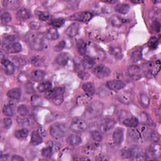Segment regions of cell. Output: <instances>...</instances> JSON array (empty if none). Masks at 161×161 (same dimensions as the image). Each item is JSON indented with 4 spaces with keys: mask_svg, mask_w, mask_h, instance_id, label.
<instances>
[{
    "mask_svg": "<svg viewBox=\"0 0 161 161\" xmlns=\"http://www.w3.org/2000/svg\"><path fill=\"white\" fill-rule=\"evenodd\" d=\"M27 42L30 47L34 51H40L45 47V43L43 35L38 33H31L27 37Z\"/></svg>",
    "mask_w": 161,
    "mask_h": 161,
    "instance_id": "1",
    "label": "cell"
},
{
    "mask_svg": "<svg viewBox=\"0 0 161 161\" xmlns=\"http://www.w3.org/2000/svg\"><path fill=\"white\" fill-rule=\"evenodd\" d=\"M103 104L100 101H94L91 103L85 111L87 119H94L99 117L103 110Z\"/></svg>",
    "mask_w": 161,
    "mask_h": 161,
    "instance_id": "2",
    "label": "cell"
},
{
    "mask_svg": "<svg viewBox=\"0 0 161 161\" xmlns=\"http://www.w3.org/2000/svg\"><path fill=\"white\" fill-rule=\"evenodd\" d=\"M64 89L62 87H57L47 92V96L52 100L53 103L56 106L60 105L64 101Z\"/></svg>",
    "mask_w": 161,
    "mask_h": 161,
    "instance_id": "3",
    "label": "cell"
},
{
    "mask_svg": "<svg viewBox=\"0 0 161 161\" xmlns=\"http://www.w3.org/2000/svg\"><path fill=\"white\" fill-rule=\"evenodd\" d=\"M67 133L66 127L63 123H56L50 127V133L54 139H60Z\"/></svg>",
    "mask_w": 161,
    "mask_h": 161,
    "instance_id": "4",
    "label": "cell"
},
{
    "mask_svg": "<svg viewBox=\"0 0 161 161\" xmlns=\"http://www.w3.org/2000/svg\"><path fill=\"white\" fill-rule=\"evenodd\" d=\"M88 125L85 120L81 119H74L71 124V130L76 133H81L85 131Z\"/></svg>",
    "mask_w": 161,
    "mask_h": 161,
    "instance_id": "5",
    "label": "cell"
},
{
    "mask_svg": "<svg viewBox=\"0 0 161 161\" xmlns=\"http://www.w3.org/2000/svg\"><path fill=\"white\" fill-rule=\"evenodd\" d=\"M93 72L94 74L98 78L103 79L108 76L111 73L110 69L105 65L100 64L95 67Z\"/></svg>",
    "mask_w": 161,
    "mask_h": 161,
    "instance_id": "6",
    "label": "cell"
},
{
    "mask_svg": "<svg viewBox=\"0 0 161 161\" xmlns=\"http://www.w3.org/2000/svg\"><path fill=\"white\" fill-rule=\"evenodd\" d=\"M93 17V13L89 11H81L71 16V18L73 20L80 22H87L91 20Z\"/></svg>",
    "mask_w": 161,
    "mask_h": 161,
    "instance_id": "7",
    "label": "cell"
},
{
    "mask_svg": "<svg viewBox=\"0 0 161 161\" xmlns=\"http://www.w3.org/2000/svg\"><path fill=\"white\" fill-rule=\"evenodd\" d=\"M128 74L129 77L133 81H137L142 77V69L138 65H131L128 69Z\"/></svg>",
    "mask_w": 161,
    "mask_h": 161,
    "instance_id": "8",
    "label": "cell"
},
{
    "mask_svg": "<svg viewBox=\"0 0 161 161\" xmlns=\"http://www.w3.org/2000/svg\"><path fill=\"white\" fill-rule=\"evenodd\" d=\"M116 122L110 119H103L100 125V130L103 132H108L112 130L114 127L115 126Z\"/></svg>",
    "mask_w": 161,
    "mask_h": 161,
    "instance_id": "9",
    "label": "cell"
},
{
    "mask_svg": "<svg viewBox=\"0 0 161 161\" xmlns=\"http://www.w3.org/2000/svg\"><path fill=\"white\" fill-rule=\"evenodd\" d=\"M106 86L112 91H117L124 88L125 84L121 80H112L106 83Z\"/></svg>",
    "mask_w": 161,
    "mask_h": 161,
    "instance_id": "10",
    "label": "cell"
},
{
    "mask_svg": "<svg viewBox=\"0 0 161 161\" xmlns=\"http://www.w3.org/2000/svg\"><path fill=\"white\" fill-rule=\"evenodd\" d=\"M2 65L4 72L7 75H12L15 71L14 64L8 59H4L2 60Z\"/></svg>",
    "mask_w": 161,
    "mask_h": 161,
    "instance_id": "11",
    "label": "cell"
},
{
    "mask_svg": "<svg viewBox=\"0 0 161 161\" xmlns=\"http://www.w3.org/2000/svg\"><path fill=\"white\" fill-rule=\"evenodd\" d=\"M113 139L117 145H120L123 141V130L122 128H117L113 134Z\"/></svg>",
    "mask_w": 161,
    "mask_h": 161,
    "instance_id": "12",
    "label": "cell"
},
{
    "mask_svg": "<svg viewBox=\"0 0 161 161\" xmlns=\"http://www.w3.org/2000/svg\"><path fill=\"white\" fill-rule=\"evenodd\" d=\"M79 31V25L77 23L72 24L65 30L66 35L69 37H74L76 36Z\"/></svg>",
    "mask_w": 161,
    "mask_h": 161,
    "instance_id": "13",
    "label": "cell"
},
{
    "mask_svg": "<svg viewBox=\"0 0 161 161\" xmlns=\"http://www.w3.org/2000/svg\"><path fill=\"white\" fill-rule=\"evenodd\" d=\"M16 18L21 21H25L31 18L32 14L31 12L26 8L20 9L16 14Z\"/></svg>",
    "mask_w": 161,
    "mask_h": 161,
    "instance_id": "14",
    "label": "cell"
},
{
    "mask_svg": "<svg viewBox=\"0 0 161 161\" xmlns=\"http://www.w3.org/2000/svg\"><path fill=\"white\" fill-rule=\"evenodd\" d=\"M66 141L67 143L69 145L75 147L79 145L81 143L82 139L79 135L76 134H71L67 136L66 139Z\"/></svg>",
    "mask_w": 161,
    "mask_h": 161,
    "instance_id": "15",
    "label": "cell"
},
{
    "mask_svg": "<svg viewBox=\"0 0 161 161\" xmlns=\"http://www.w3.org/2000/svg\"><path fill=\"white\" fill-rule=\"evenodd\" d=\"M6 51L10 54L19 53L22 51V46L18 42H14L7 46Z\"/></svg>",
    "mask_w": 161,
    "mask_h": 161,
    "instance_id": "16",
    "label": "cell"
},
{
    "mask_svg": "<svg viewBox=\"0 0 161 161\" xmlns=\"http://www.w3.org/2000/svg\"><path fill=\"white\" fill-rule=\"evenodd\" d=\"M128 135L130 140L135 142H139L142 139L140 132L135 128H131L128 130Z\"/></svg>",
    "mask_w": 161,
    "mask_h": 161,
    "instance_id": "17",
    "label": "cell"
},
{
    "mask_svg": "<svg viewBox=\"0 0 161 161\" xmlns=\"http://www.w3.org/2000/svg\"><path fill=\"white\" fill-rule=\"evenodd\" d=\"M122 122L123 125L131 128H135L138 127V125L139 124V122L138 120V119L133 116L125 117Z\"/></svg>",
    "mask_w": 161,
    "mask_h": 161,
    "instance_id": "18",
    "label": "cell"
},
{
    "mask_svg": "<svg viewBox=\"0 0 161 161\" xmlns=\"http://www.w3.org/2000/svg\"><path fill=\"white\" fill-rule=\"evenodd\" d=\"M69 60V55L66 52L60 53L56 59L57 64L60 66H65Z\"/></svg>",
    "mask_w": 161,
    "mask_h": 161,
    "instance_id": "19",
    "label": "cell"
},
{
    "mask_svg": "<svg viewBox=\"0 0 161 161\" xmlns=\"http://www.w3.org/2000/svg\"><path fill=\"white\" fill-rule=\"evenodd\" d=\"M44 36L46 38L49 40H56L59 38V34L56 29L51 28L45 32Z\"/></svg>",
    "mask_w": 161,
    "mask_h": 161,
    "instance_id": "20",
    "label": "cell"
},
{
    "mask_svg": "<svg viewBox=\"0 0 161 161\" xmlns=\"http://www.w3.org/2000/svg\"><path fill=\"white\" fill-rule=\"evenodd\" d=\"M45 76V73L42 70H34L31 73V78L35 82H39L43 80Z\"/></svg>",
    "mask_w": 161,
    "mask_h": 161,
    "instance_id": "21",
    "label": "cell"
},
{
    "mask_svg": "<svg viewBox=\"0 0 161 161\" xmlns=\"http://www.w3.org/2000/svg\"><path fill=\"white\" fill-rule=\"evenodd\" d=\"M7 96L9 98L18 100L21 98V91L20 88H14L8 91Z\"/></svg>",
    "mask_w": 161,
    "mask_h": 161,
    "instance_id": "22",
    "label": "cell"
},
{
    "mask_svg": "<svg viewBox=\"0 0 161 161\" xmlns=\"http://www.w3.org/2000/svg\"><path fill=\"white\" fill-rule=\"evenodd\" d=\"M52 88V83L49 81H45L40 83L37 86V89L40 93H45L49 91Z\"/></svg>",
    "mask_w": 161,
    "mask_h": 161,
    "instance_id": "23",
    "label": "cell"
},
{
    "mask_svg": "<svg viewBox=\"0 0 161 161\" xmlns=\"http://www.w3.org/2000/svg\"><path fill=\"white\" fill-rule=\"evenodd\" d=\"M42 142V138L37 131H33L31 134L30 144L34 145H37Z\"/></svg>",
    "mask_w": 161,
    "mask_h": 161,
    "instance_id": "24",
    "label": "cell"
},
{
    "mask_svg": "<svg viewBox=\"0 0 161 161\" xmlns=\"http://www.w3.org/2000/svg\"><path fill=\"white\" fill-rule=\"evenodd\" d=\"M154 70V64L152 62H147L143 64L142 71H143L145 76H151V75L155 74Z\"/></svg>",
    "mask_w": 161,
    "mask_h": 161,
    "instance_id": "25",
    "label": "cell"
},
{
    "mask_svg": "<svg viewBox=\"0 0 161 161\" xmlns=\"http://www.w3.org/2000/svg\"><path fill=\"white\" fill-rule=\"evenodd\" d=\"M83 88L86 92V93L89 96H93L95 93V89L94 85L91 83H86L84 84L83 86Z\"/></svg>",
    "mask_w": 161,
    "mask_h": 161,
    "instance_id": "26",
    "label": "cell"
},
{
    "mask_svg": "<svg viewBox=\"0 0 161 161\" xmlns=\"http://www.w3.org/2000/svg\"><path fill=\"white\" fill-rule=\"evenodd\" d=\"M149 151L154 157H159L160 155L161 149L159 144L156 142L153 143L149 147Z\"/></svg>",
    "mask_w": 161,
    "mask_h": 161,
    "instance_id": "27",
    "label": "cell"
},
{
    "mask_svg": "<svg viewBox=\"0 0 161 161\" xmlns=\"http://www.w3.org/2000/svg\"><path fill=\"white\" fill-rule=\"evenodd\" d=\"M76 45L79 54L81 56H85L87 49V46L85 42L83 40H78L76 43Z\"/></svg>",
    "mask_w": 161,
    "mask_h": 161,
    "instance_id": "28",
    "label": "cell"
},
{
    "mask_svg": "<svg viewBox=\"0 0 161 161\" xmlns=\"http://www.w3.org/2000/svg\"><path fill=\"white\" fill-rule=\"evenodd\" d=\"M29 134V131L27 128H23L16 130L15 132V136L18 139H24Z\"/></svg>",
    "mask_w": 161,
    "mask_h": 161,
    "instance_id": "29",
    "label": "cell"
},
{
    "mask_svg": "<svg viewBox=\"0 0 161 161\" xmlns=\"http://www.w3.org/2000/svg\"><path fill=\"white\" fill-rule=\"evenodd\" d=\"M130 10V6L128 4H119L115 7V11L121 14H126Z\"/></svg>",
    "mask_w": 161,
    "mask_h": 161,
    "instance_id": "30",
    "label": "cell"
},
{
    "mask_svg": "<svg viewBox=\"0 0 161 161\" xmlns=\"http://www.w3.org/2000/svg\"><path fill=\"white\" fill-rule=\"evenodd\" d=\"M83 63L84 68L86 69H91L93 67L95 64V60L89 56H86L83 60Z\"/></svg>",
    "mask_w": 161,
    "mask_h": 161,
    "instance_id": "31",
    "label": "cell"
},
{
    "mask_svg": "<svg viewBox=\"0 0 161 161\" xmlns=\"http://www.w3.org/2000/svg\"><path fill=\"white\" fill-rule=\"evenodd\" d=\"M111 53L118 59H120L122 57V51L119 46H112L110 49Z\"/></svg>",
    "mask_w": 161,
    "mask_h": 161,
    "instance_id": "32",
    "label": "cell"
},
{
    "mask_svg": "<svg viewBox=\"0 0 161 161\" xmlns=\"http://www.w3.org/2000/svg\"><path fill=\"white\" fill-rule=\"evenodd\" d=\"M142 58V53L141 50H135L131 54V60L133 62L140 61Z\"/></svg>",
    "mask_w": 161,
    "mask_h": 161,
    "instance_id": "33",
    "label": "cell"
},
{
    "mask_svg": "<svg viewBox=\"0 0 161 161\" xmlns=\"http://www.w3.org/2000/svg\"><path fill=\"white\" fill-rule=\"evenodd\" d=\"M90 134L92 139L96 142H101L103 140V135L101 132L98 130H92L90 132Z\"/></svg>",
    "mask_w": 161,
    "mask_h": 161,
    "instance_id": "34",
    "label": "cell"
},
{
    "mask_svg": "<svg viewBox=\"0 0 161 161\" xmlns=\"http://www.w3.org/2000/svg\"><path fill=\"white\" fill-rule=\"evenodd\" d=\"M17 123L21 126H27L30 124V120L27 116L19 115L16 118Z\"/></svg>",
    "mask_w": 161,
    "mask_h": 161,
    "instance_id": "35",
    "label": "cell"
},
{
    "mask_svg": "<svg viewBox=\"0 0 161 161\" xmlns=\"http://www.w3.org/2000/svg\"><path fill=\"white\" fill-rule=\"evenodd\" d=\"M64 24H65V20L62 18L54 19L50 22V24L56 28H60Z\"/></svg>",
    "mask_w": 161,
    "mask_h": 161,
    "instance_id": "36",
    "label": "cell"
},
{
    "mask_svg": "<svg viewBox=\"0 0 161 161\" xmlns=\"http://www.w3.org/2000/svg\"><path fill=\"white\" fill-rule=\"evenodd\" d=\"M141 103L144 108H148L150 104V100L148 96L145 93H142L140 96Z\"/></svg>",
    "mask_w": 161,
    "mask_h": 161,
    "instance_id": "37",
    "label": "cell"
},
{
    "mask_svg": "<svg viewBox=\"0 0 161 161\" xmlns=\"http://www.w3.org/2000/svg\"><path fill=\"white\" fill-rule=\"evenodd\" d=\"M111 24L114 27H120L123 23V19L118 16H113L111 20Z\"/></svg>",
    "mask_w": 161,
    "mask_h": 161,
    "instance_id": "38",
    "label": "cell"
},
{
    "mask_svg": "<svg viewBox=\"0 0 161 161\" xmlns=\"http://www.w3.org/2000/svg\"><path fill=\"white\" fill-rule=\"evenodd\" d=\"M18 113L21 116H27L29 113V108L25 105H21L18 108Z\"/></svg>",
    "mask_w": 161,
    "mask_h": 161,
    "instance_id": "39",
    "label": "cell"
},
{
    "mask_svg": "<svg viewBox=\"0 0 161 161\" xmlns=\"http://www.w3.org/2000/svg\"><path fill=\"white\" fill-rule=\"evenodd\" d=\"M16 38H17V37L15 35H8V36L5 37V38L3 39V40L2 42V44H3V45H5L7 47V46L9 44L14 43V41H15L16 40Z\"/></svg>",
    "mask_w": 161,
    "mask_h": 161,
    "instance_id": "40",
    "label": "cell"
},
{
    "mask_svg": "<svg viewBox=\"0 0 161 161\" xmlns=\"http://www.w3.org/2000/svg\"><path fill=\"white\" fill-rule=\"evenodd\" d=\"M3 113L5 116L11 117L14 114V110L11 105H7L3 108Z\"/></svg>",
    "mask_w": 161,
    "mask_h": 161,
    "instance_id": "41",
    "label": "cell"
},
{
    "mask_svg": "<svg viewBox=\"0 0 161 161\" xmlns=\"http://www.w3.org/2000/svg\"><path fill=\"white\" fill-rule=\"evenodd\" d=\"M53 150L49 146L47 147L43 148L42 150V155L43 157L45 158H51L52 155Z\"/></svg>",
    "mask_w": 161,
    "mask_h": 161,
    "instance_id": "42",
    "label": "cell"
},
{
    "mask_svg": "<svg viewBox=\"0 0 161 161\" xmlns=\"http://www.w3.org/2000/svg\"><path fill=\"white\" fill-rule=\"evenodd\" d=\"M131 98H132L131 95L128 93L122 94L120 96H119V100H120V101L125 104L129 103L131 101Z\"/></svg>",
    "mask_w": 161,
    "mask_h": 161,
    "instance_id": "43",
    "label": "cell"
},
{
    "mask_svg": "<svg viewBox=\"0 0 161 161\" xmlns=\"http://www.w3.org/2000/svg\"><path fill=\"white\" fill-rule=\"evenodd\" d=\"M159 44L158 39L156 37H152L148 42V46L152 49H155Z\"/></svg>",
    "mask_w": 161,
    "mask_h": 161,
    "instance_id": "44",
    "label": "cell"
},
{
    "mask_svg": "<svg viewBox=\"0 0 161 161\" xmlns=\"http://www.w3.org/2000/svg\"><path fill=\"white\" fill-rule=\"evenodd\" d=\"M85 150L84 152L88 154H91L94 152H95L96 150V145L95 144H89L87 145H85Z\"/></svg>",
    "mask_w": 161,
    "mask_h": 161,
    "instance_id": "45",
    "label": "cell"
},
{
    "mask_svg": "<svg viewBox=\"0 0 161 161\" xmlns=\"http://www.w3.org/2000/svg\"><path fill=\"white\" fill-rule=\"evenodd\" d=\"M36 14H37V16H38V19L42 21H46L49 18V15L46 12L37 11V12H36Z\"/></svg>",
    "mask_w": 161,
    "mask_h": 161,
    "instance_id": "46",
    "label": "cell"
},
{
    "mask_svg": "<svg viewBox=\"0 0 161 161\" xmlns=\"http://www.w3.org/2000/svg\"><path fill=\"white\" fill-rule=\"evenodd\" d=\"M42 103V99L38 96H34L32 97V104L34 106H41Z\"/></svg>",
    "mask_w": 161,
    "mask_h": 161,
    "instance_id": "47",
    "label": "cell"
},
{
    "mask_svg": "<svg viewBox=\"0 0 161 161\" xmlns=\"http://www.w3.org/2000/svg\"><path fill=\"white\" fill-rule=\"evenodd\" d=\"M1 20L3 24H7L11 20V16L9 13H4L1 15Z\"/></svg>",
    "mask_w": 161,
    "mask_h": 161,
    "instance_id": "48",
    "label": "cell"
},
{
    "mask_svg": "<svg viewBox=\"0 0 161 161\" xmlns=\"http://www.w3.org/2000/svg\"><path fill=\"white\" fill-rule=\"evenodd\" d=\"M74 65H75L76 71H79V73L83 71L82 67L84 68L83 63V61H81V60L79 58H76L74 59Z\"/></svg>",
    "mask_w": 161,
    "mask_h": 161,
    "instance_id": "49",
    "label": "cell"
},
{
    "mask_svg": "<svg viewBox=\"0 0 161 161\" xmlns=\"http://www.w3.org/2000/svg\"><path fill=\"white\" fill-rule=\"evenodd\" d=\"M5 6L8 8H16V5H19V2L17 1H8V2H4Z\"/></svg>",
    "mask_w": 161,
    "mask_h": 161,
    "instance_id": "50",
    "label": "cell"
},
{
    "mask_svg": "<svg viewBox=\"0 0 161 161\" xmlns=\"http://www.w3.org/2000/svg\"><path fill=\"white\" fill-rule=\"evenodd\" d=\"M32 62L35 66H42L43 64V59L41 57H35L32 59Z\"/></svg>",
    "mask_w": 161,
    "mask_h": 161,
    "instance_id": "51",
    "label": "cell"
},
{
    "mask_svg": "<svg viewBox=\"0 0 161 161\" xmlns=\"http://www.w3.org/2000/svg\"><path fill=\"white\" fill-rule=\"evenodd\" d=\"M65 47V41L62 40L60 42H59L55 47H54V51L56 52H60L61 51H62L64 47Z\"/></svg>",
    "mask_w": 161,
    "mask_h": 161,
    "instance_id": "52",
    "label": "cell"
},
{
    "mask_svg": "<svg viewBox=\"0 0 161 161\" xmlns=\"http://www.w3.org/2000/svg\"><path fill=\"white\" fill-rule=\"evenodd\" d=\"M3 125L4 127L6 129H10L12 125V120L10 118H5L3 119Z\"/></svg>",
    "mask_w": 161,
    "mask_h": 161,
    "instance_id": "53",
    "label": "cell"
},
{
    "mask_svg": "<svg viewBox=\"0 0 161 161\" xmlns=\"http://www.w3.org/2000/svg\"><path fill=\"white\" fill-rule=\"evenodd\" d=\"M152 30L155 32L156 33H158L160 32V23L158 21H154L153 22V24L152 25Z\"/></svg>",
    "mask_w": 161,
    "mask_h": 161,
    "instance_id": "54",
    "label": "cell"
},
{
    "mask_svg": "<svg viewBox=\"0 0 161 161\" xmlns=\"http://www.w3.org/2000/svg\"><path fill=\"white\" fill-rule=\"evenodd\" d=\"M25 89L29 94H32L34 93V88L33 84L30 82L27 83L25 85Z\"/></svg>",
    "mask_w": 161,
    "mask_h": 161,
    "instance_id": "55",
    "label": "cell"
},
{
    "mask_svg": "<svg viewBox=\"0 0 161 161\" xmlns=\"http://www.w3.org/2000/svg\"><path fill=\"white\" fill-rule=\"evenodd\" d=\"M141 119L142 120V122H144L145 124H149L151 122L149 115H148L147 114H146L145 113H142L141 116Z\"/></svg>",
    "mask_w": 161,
    "mask_h": 161,
    "instance_id": "56",
    "label": "cell"
},
{
    "mask_svg": "<svg viewBox=\"0 0 161 161\" xmlns=\"http://www.w3.org/2000/svg\"><path fill=\"white\" fill-rule=\"evenodd\" d=\"M150 139L154 142H157L159 140V135L156 133V132H151L150 134H149V136Z\"/></svg>",
    "mask_w": 161,
    "mask_h": 161,
    "instance_id": "57",
    "label": "cell"
},
{
    "mask_svg": "<svg viewBox=\"0 0 161 161\" xmlns=\"http://www.w3.org/2000/svg\"><path fill=\"white\" fill-rule=\"evenodd\" d=\"M122 157L123 158H130L132 157V154H131V151L130 149H124L122 150Z\"/></svg>",
    "mask_w": 161,
    "mask_h": 161,
    "instance_id": "58",
    "label": "cell"
},
{
    "mask_svg": "<svg viewBox=\"0 0 161 161\" xmlns=\"http://www.w3.org/2000/svg\"><path fill=\"white\" fill-rule=\"evenodd\" d=\"M78 75H79V77L81 79H87L89 78V74H87L86 73L83 72V71H81V72L79 73Z\"/></svg>",
    "mask_w": 161,
    "mask_h": 161,
    "instance_id": "59",
    "label": "cell"
},
{
    "mask_svg": "<svg viewBox=\"0 0 161 161\" xmlns=\"http://www.w3.org/2000/svg\"><path fill=\"white\" fill-rule=\"evenodd\" d=\"M11 160L12 161H24V158H22L21 157H20L19 155H13V156H12Z\"/></svg>",
    "mask_w": 161,
    "mask_h": 161,
    "instance_id": "60",
    "label": "cell"
}]
</instances>
